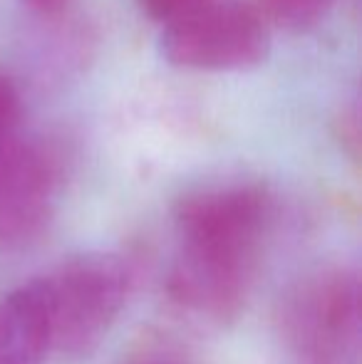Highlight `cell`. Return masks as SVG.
Here are the masks:
<instances>
[{"label":"cell","mask_w":362,"mask_h":364,"mask_svg":"<svg viewBox=\"0 0 362 364\" xmlns=\"http://www.w3.org/2000/svg\"><path fill=\"white\" fill-rule=\"evenodd\" d=\"M63 188V156L20 132L0 139V250L33 245L48 230Z\"/></svg>","instance_id":"5b68a950"},{"label":"cell","mask_w":362,"mask_h":364,"mask_svg":"<svg viewBox=\"0 0 362 364\" xmlns=\"http://www.w3.org/2000/svg\"><path fill=\"white\" fill-rule=\"evenodd\" d=\"M203 3H208V0H137V8L149 20L166 25L171 20L181 18V15L191 13L193 8H198Z\"/></svg>","instance_id":"30bf717a"},{"label":"cell","mask_w":362,"mask_h":364,"mask_svg":"<svg viewBox=\"0 0 362 364\" xmlns=\"http://www.w3.org/2000/svg\"><path fill=\"white\" fill-rule=\"evenodd\" d=\"M122 364H201V362L186 347L179 345V342L169 340V337L149 335L122 360Z\"/></svg>","instance_id":"ba28073f"},{"label":"cell","mask_w":362,"mask_h":364,"mask_svg":"<svg viewBox=\"0 0 362 364\" xmlns=\"http://www.w3.org/2000/svg\"><path fill=\"white\" fill-rule=\"evenodd\" d=\"M251 5L268 28L305 33L328 18L335 0H251Z\"/></svg>","instance_id":"52a82bcc"},{"label":"cell","mask_w":362,"mask_h":364,"mask_svg":"<svg viewBox=\"0 0 362 364\" xmlns=\"http://www.w3.org/2000/svg\"><path fill=\"white\" fill-rule=\"evenodd\" d=\"M53 352L45 280H28L0 295V364H43Z\"/></svg>","instance_id":"8992f818"},{"label":"cell","mask_w":362,"mask_h":364,"mask_svg":"<svg viewBox=\"0 0 362 364\" xmlns=\"http://www.w3.org/2000/svg\"><path fill=\"white\" fill-rule=\"evenodd\" d=\"M159 53L193 73H246L268 60L271 28L251 3L208 0L164 25Z\"/></svg>","instance_id":"277c9868"},{"label":"cell","mask_w":362,"mask_h":364,"mask_svg":"<svg viewBox=\"0 0 362 364\" xmlns=\"http://www.w3.org/2000/svg\"><path fill=\"white\" fill-rule=\"evenodd\" d=\"M43 280L53 322V352L60 360L95 355L129 295V265L115 253L92 250L68 258Z\"/></svg>","instance_id":"3957f363"},{"label":"cell","mask_w":362,"mask_h":364,"mask_svg":"<svg viewBox=\"0 0 362 364\" xmlns=\"http://www.w3.org/2000/svg\"><path fill=\"white\" fill-rule=\"evenodd\" d=\"M335 129H338V139L345 146V151L350 154L353 161L360 159V112L358 105H350L348 109L340 112L338 122H335Z\"/></svg>","instance_id":"8fae6325"},{"label":"cell","mask_w":362,"mask_h":364,"mask_svg":"<svg viewBox=\"0 0 362 364\" xmlns=\"http://www.w3.org/2000/svg\"><path fill=\"white\" fill-rule=\"evenodd\" d=\"M73 0H23V5L30 13L40 15V18H60L68 10Z\"/></svg>","instance_id":"7c38bea8"},{"label":"cell","mask_w":362,"mask_h":364,"mask_svg":"<svg viewBox=\"0 0 362 364\" xmlns=\"http://www.w3.org/2000/svg\"><path fill=\"white\" fill-rule=\"evenodd\" d=\"M23 119V92L18 82L0 70V139L18 132Z\"/></svg>","instance_id":"9c48e42d"},{"label":"cell","mask_w":362,"mask_h":364,"mask_svg":"<svg viewBox=\"0 0 362 364\" xmlns=\"http://www.w3.org/2000/svg\"><path fill=\"white\" fill-rule=\"evenodd\" d=\"M273 196L258 181L188 191L174 206L179 255L166 278L171 302L218 325L243 312L273 223Z\"/></svg>","instance_id":"6da1fadb"},{"label":"cell","mask_w":362,"mask_h":364,"mask_svg":"<svg viewBox=\"0 0 362 364\" xmlns=\"http://www.w3.org/2000/svg\"><path fill=\"white\" fill-rule=\"evenodd\" d=\"M360 275L333 263L298 278L278 307V330L295 364H360Z\"/></svg>","instance_id":"7a4b0ae2"}]
</instances>
